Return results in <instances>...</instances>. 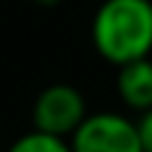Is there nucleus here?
Segmentation results:
<instances>
[{"label": "nucleus", "instance_id": "obj_1", "mask_svg": "<svg viewBox=\"0 0 152 152\" xmlns=\"http://www.w3.org/2000/svg\"><path fill=\"white\" fill-rule=\"evenodd\" d=\"M94 51L118 69L150 59L152 0H102L91 19Z\"/></svg>", "mask_w": 152, "mask_h": 152}, {"label": "nucleus", "instance_id": "obj_2", "mask_svg": "<svg viewBox=\"0 0 152 152\" xmlns=\"http://www.w3.org/2000/svg\"><path fill=\"white\" fill-rule=\"evenodd\" d=\"M88 118L86 96L69 83H53L43 88L32 104V131L67 139Z\"/></svg>", "mask_w": 152, "mask_h": 152}, {"label": "nucleus", "instance_id": "obj_3", "mask_svg": "<svg viewBox=\"0 0 152 152\" xmlns=\"http://www.w3.org/2000/svg\"><path fill=\"white\" fill-rule=\"evenodd\" d=\"M72 152H142L136 123L120 112H88L69 136Z\"/></svg>", "mask_w": 152, "mask_h": 152}, {"label": "nucleus", "instance_id": "obj_4", "mask_svg": "<svg viewBox=\"0 0 152 152\" xmlns=\"http://www.w3.org/2000/svg\"><path fill=\"white\" fill-rule=\"evenodd\" d=\"M118 96L128 110L147 112L152 110V61H131L118 69Z\"/></svg>", "mask_w": 152, "mask_h": 152}, {"label": "nucleus", "instance_id": "obj_5", "mask_svg": "<svg viewBox=\"0 0 152 152\" xmlns=\"http://www.w3.org/2000/svg\"><path fill=\"white\" fill-rule=\"evenodd\" d=\"M5 152H72L67 139H56L40 131H29L24 136H19Z\"/></svg>", "mask_w": 152, "mask_h": 152}, {"label": "nucleus", "instance_id": "obj_6", "mask_svg": "<svg viewBox=\"0 0 152 152\" xmlns=\"http://www.w3.org/2000/svg\"><path fill=\"white\" fill-rule=\"evenodd\" d=\"M136 131H139L142 152H152V110L142 112V118L136 120Z\"/></svg>", "mask_w": 152, "mask_h": 152}, {"label": "nucleus", "instance_id": "obj_7", "mask_svg": "<svg viewBox=\"0 0 152 152\" xmlns=\"http://www.w3.org/2000/svg\"><path fill=\"white\" fill-rule=\"evenodd\" d=\"M35 5H43V8H51V5H59L61 0H32Z\"/></svg>", "mask_w": 152, "mask_h": 152}, {"label": "nucleus", "instance_id": "obj_8", "mask_svg": "<svg viewBox=\"0 0 152 152\" xmlns=\"http://www.w3.org/2000/svg\"><path fill=\"white\" fill-rule=\"evenodd\" d=\"M0 152H3V150H0Z\"/></svg>", "mask_w": 152, "mask_h": 152}]
</instances>
